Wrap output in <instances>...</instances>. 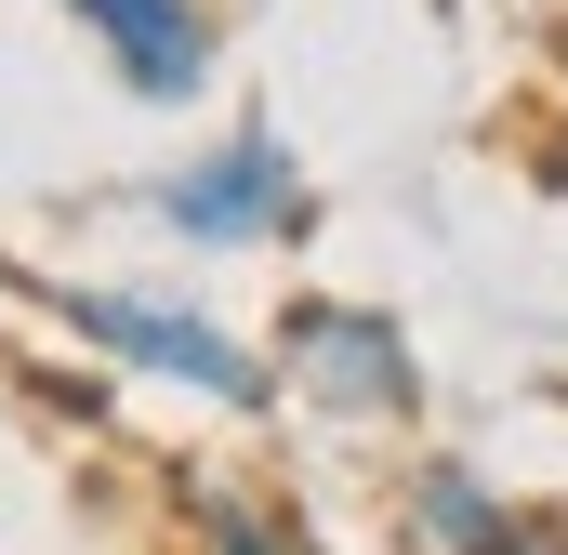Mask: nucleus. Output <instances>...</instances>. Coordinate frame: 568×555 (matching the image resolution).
Returning a JSON list of instances; mask_svg holds the SVG:
<instances>
[{
	"mask_svg": "<svg viewBox=\"0 0 568 555\" xmlns=\"http://www.w3.org/2000/svg\"><path fill=\"white\" fill-rule=\"evenodd\" d=\"M145 212L185 239V252H265V239H304L317 225V185H304V159H291V133H212L185 145L159 185H145Z\"/></svg>",
	"mask_w": 568,
	"mask_h": 555,
	"instance_id": "obj_1",
	"label": "nucleus"
},
{
	"mask_svg": "<svg viewBox=\"0 0 568 555\" xmlns=\"http://www.w3.org/2000/svg\"><path fill=\"white\" fill-rule=\"evenodd\" d=\"M53 317H67L80 344H106L120 371H145V384H185V397H212V411H265V357H252L225 317L172 304V291H53Z\"/></svg>",
	"mask_w": 568,
	"mask_h": 555,
	"instance_id": "obj_2",
	"label": "nucleus"
},
{
	"mask_svg": "<svg viewBox=\"0 0 568 555\" xmlns=\"http://www.w3.org/2000/svg\"><path fill=\"white\" fill-rule=\"evenodd\" d=\"M278 371L291 397H317L331 423H424V357L384 304H344V291H304L278 317Z\"/></svg>",
	"mask_w": 568,
	"mask_h": 555,
	"instance_id": "obj_3",
	"label": "nucleus"
},
{
	"mask_svg": "<svg viewBox=\"0 0 568 555\" xmlns=\"http://www.w3.org/2000/svg\"><path fill=\"white\" fill-rule=\"evenodd\" d=\"M80 40L120 67L133 107H199L225 80V40H212V0H67Z\"/></svg>",
	"mask_w": 568,
	"mask_h": 555,
	"instance_id": "obj_4",
	"label": "nucleus"
},
{
	"mask_svg": "<svg viewBox=\"0 0 568 555\" xmlns=\"http://www.w3.org/2000/svg\"><path fill=\"white\" fill-rule=\"evenodd\" d=\"M397 516H410V543H424V555H542V543H556L529 503H503V490H489L476 463H449V450H424V463H410Z\"/></svg>",
	"mask_w": 568,
	"mask_h": 555,
	"instance_id": "obj_5",
	"label": "nucleus"
},
{
	"mask_svg": "<svg viewBox=\"0 0 568 555\" xmlns=\"http://www.w3.org/2000/svg\"><path fill=\"white\" fill-rule=\"evenodd\" d=\"M199 555H317V543H304V516H291V503H252V490H239V503H212V516H199Z\"/></svg>",
	"mask_w": 568,
	"mask_h": 555,
	"instance_id": "obj_6",
	"label": "nucleus"
}]
</instances>
